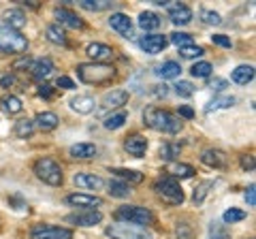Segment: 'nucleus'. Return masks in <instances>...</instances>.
Here are the masks:
<instances>
[{"instance_id": "nucleus-1", "label": "nucleus", "mask_w": 256, "mask_h": 239, "mask_svg": "<svg viewBox=\"0 0 256 239\" xmlns=\"http://www.w3.org/2000/svg\"><path fill=\"white\" fill-rule=\"evenodd\" d=\"M143 122H146V126H150L152 130L166 132V134H178L182 130V120L178 116L166 109L154 107V105L143 111Z\"/></svg>"}, {"instance_id": "nucleus-2", "label": "nucleus", "mask_w": 256, "mask_h": 239, "mask_svg": "<svg viewBox=\"0 0 256 239\" xmlns=\"http://www.w3.org/2000/svg\"><path fill=\"white\" fill-rule=\"evenodd\" d=\"M116 75H118L116 66L107 64V62H84V64L77 66V77L90 86L109 84L111 79H116Z\"/></svg>"}, {"instance_id": "nucleus-3", "label": "nucleus", "mask_w": 256, "mask_h": 239, "mask_svg": "<svg viewBox=\"0 0 256 239\" xmlns=\"http://www.w3.org/2000/svg\"><path fill=\"white\" fill-rule=\"evenodd\" d=\"M116 222H128V224H137V226H150L156 222L154 212L141 205H120L114 212Z\"/></svg>"}, {"instance_id": "nucleus-4", "label": "nucleus", "mask_w": 256, "mask_h": 239, "mask_svg": "<svg viewBox=\"0 0 256 239\" xmlns=\"http://www.w3.org/2000/svg\"><path fill=\"white\" fill-rule=\"evenodd\" d=\"M28 38L18 30L9 28L4 22H0V54H20L26 56Z\"/></svg>"}, {"instance_id": "nucleus-5", "label": "nucleus", "mask_w": 256, "mask_h": 239, "mask_svg": "<svg viewBox=\"0 0 256 239\" xmlns=\"http://www.w3.org/2000/svg\"><path fill=\"white\" fill-rule=\"evenodd\" d=\"M32 171L38 180L47 186H60L64 175H62V166L54 160V158H38V160L32 164Z\"/></svg>"}, {"instance_id": "nucleus-6", "label": "nucleus", "mask_w": 256, "mask_h": 239, "mask_svg": "<svg viewBox=\"0 0 256 239\" xmlns=\"http://www.w3.org/2000/svg\"><path fill=\"white\" fill-rule=\"evenodd\" d=\"M154 190H156V194L162 198V203H166V205H182L184 203V190L180 186V182L173 178H166L164 175V178L156 180Z\"/></svg>"}, {"instance_id": "nucleus-7", "label": "nucleus", "mask_w": 256, "mask_h": 239, "mask_svg": "<svg viewBox=\"0 0 256 239\" xmlns=\"http://www.w3.org/2000/svg\"><path fill=\"white\" fill-rule=\"evenodd\" d=\"M105 235L111 239H154L148 228L137 226V224H128V222H116L105 228Z\"/></svg>"}, {"instance_id": "nucleus-8", "label": "nucleus", "mask_w": 256, "mask_h": 239, "mask_svg": "<svg viewBox=\"0 0 256 239\" xmlns=\"http://www.w3.org/2000/svg\"><path fill=\"white\" fill-rule=\"evenodd\" d=\"M30 239H73V230L54 224H36L30 230Z\"/></svg>"}, {"instance_id": "nucleus-9", "label": "nucleus", "mask_w": 256, "mask_h": 239, "mask_svg": "<svg viewBox=\"0 0 256 239\" xmlns=\"http://www.w3.org/2000/svg\"><path fill=\"white\" fill-rule=\"evenodd\" d=\"M64 220L75 226H96L102 222V214L98 210H79L75 214H68Z\"/></svg>"}, {"instance_id": "nucleus-10", "label": "nucleus", "mask_w": 256, "mask_h": 239, "mask_svg": "<svg viewBox=\"0 0 256 239\" xmlns=\"http://www.w3.org/2000/svg\"><path fill=\"white\" fill-rule=\"evenodd\" d=\"M54 18L58 20V26H66V28H73V30H84L86 28V22L79 18L75 11L66 9V6H58L54 11Z\"/></svg>"}, {"instance_id": "nucleus-11", "label": "nucleus", "mask_w": 256, "mask_h": 239, "mask_svg": "<svg viewBox=\"0 0 256 239\" xmlns=\"http://www.w3.org/2000/svg\"><path fill=\"white\" fill-rule=\"evenodd\" d=\"M66 203L79 207V210H96V207L102 205V198L96 194H88V192H73L66 196Z\"/></svg>"}, {"instance_id": "nucleus-12", "label": "nucleus", "mask_w": 256, "mask_h": 239, "mask_svg": "<svg viewBox=\"0 0 256 239\" xmlns=\"http://www.w3.org/2000/svg\"><path fill=\"white\" fill-rule=\"evenodd\" d=\"M109 26H111V30H116L120 36H124V38L132 36V20L128 18L126 13H111Z\"/></svg>"}, {"instance_id": "nucleus-13", "label": "nucleus", "mask_w": 256, "mask_h": 239, "mask_svg": "<svg viewBox=\"0 0 256 239\" xmlns=\"http://www.w3.org/2000/svg\"><path fill=\"white\" fill-rule=\"evenodd\" d=\"M166 45H169V38H166L164 34H146V36H143L141 41H139L141 50L146 52V54H152V56L160 54Z\"/></svg>"}, {"instance_id": "nucleus-14", "label": "nucleus", "mask_w": 256, "mask_h": 239, "mask_svg": "<svg viewBox=\"0 0 256 239\" xmlns=\"http://www.w3.org/2000/svg\"><path fill=\"white\" fill-rule=\"evenodd\" d=\"M75 186L77 188H82V190H102L105 188V180L100 178V175H94V173H77L75 178Z\"/></svg>"}, {"instance_id": "nucleus-15", "label": "nucleus", "mask_w": 256, "mask_h": 239, "mask_svg": "<svg viewBox=\"0 0 256 239\" xmlns=\"http://www.w3.org/2000/svg\"><path fill=\"white\" fill-rule=\"evenodd\" d=\"M226 160H228L226 154L218 148H205L201 152V162L212 166V169H224V166H226Z\"/></svg>"}, {"instance_id": "nucleus-16", "label": "nucleus", "mask_w": 256, "mask_h": 239, "mask_svg": "<svg viewBox=\"0 0 256 239\" xmlns=\"http://www.w3.org/2000/svg\"><path fill=\"white\" fill-rule=\"evenodd\" d=\"M124 150L130 156L134 158H141V156H146V150H148V139L143 137V134H130V137H126L124 139Z\"/></svg>"}, {"instance_id": "nucleus-17", "label": "nucleus", "mask_w": 256, "mask_h": 239, "mask_svg": "<svg viewBox=\"0 0 256 239\" xmlns=\"http://www.w3.org/2000/svg\"><path fill=\"white\" fill-rule=\"evenodd\" d=\"M128 102V92L126 90H111L107 92L100 100V107L102 111H111V109H120L122 105Z\"/></svg>"}, {"instance_id": "nucleus-18", "label": "nucleus", "mask_w": 256, "mask_h": 239, "mask_svg": "<svg viewBox=\"0 0 256 239\" xmlns=\"http://www.w3.org/2000/svg\"><path fill=\"white\" fill-rule=\"evenodd\" d=\"M52 73H54L52 58H38L32 62V66H30V77L34 79V82H43V79H47Z\"/></svg>"}, {"instance_id": "nucleus-19", "label": "nucleus", "mask_w": 256, "mask_h": 239, "mask_svg": "<svg viewBox=\"0 0 256 239\" xmlns=\"http://www.w3.org/2000/svg\"><path fill=\"white\" fill-rule=\"evenodd\" d=\"M34 122V128L43 130V132H50V130H56L60 124V118L54 114V111H41V114H36V118L32 120Z\"/></svg>"}, {"instance_id": "nucleus-20", "label": "nucleus", "mask_w": 256, "mask_h": 239, "mask_svg": "<svg viewBox=\"0 0 256 239\" xmlns=\"http://www.w3.org/2000/svg\"><path fill=\"white\" fill-rule=\"evenodd\" d=\"M164 173H166V178H173V180H188L196 171H194V166L186 162H169L164 166Z\"/></svg>"}, {"instance_id": "nucleus-21", "label": "nucleus", "mask_w": 256, "mask_h": 239, "mask_svg": "<svg viewBox=\"0 0 256 239\" xmlns=\"http://www.w3.org/2000/svg\"><path fill=\"white\" fill-rule=\"evenodd\" d=\"M86 54L92 58V62H105L114 58V47H109L105 43H90L86 47Z\"/></svg>"}, {"instance_id": "nucleus-22", "label": "nucleus", "mask_w": 256, "mask_h": 239, "mask_svg": "<svg viewBox=\"0 0 256 239\" xmlns=\"http://www.w3.org/2000/svg\"><path fill=\"white\" fill-rule=\"evenodd\" d=\"M169 20L175 26H186L192 22V9L186 4H171L169 6Z\"/></svg>"}, {"instance_id": "nucleus-23", "label": "nucleus", "mask_w": 256, "mask_h": 239, "mask_svg": "<svg viewBox=\"0 0 256 239\" xmlns=\"http://www.w3.org/2000/svg\"><path fill=\"white\" fill-rule=\"evenodd\" d=\"M68 152L73 158H79V160H90V158H96L98 150H96L94 143H75V146H70Z\"/></svg>"}, {"instance_id": "nucleus-24", "label": "nucleus", "mask_w": 256, "mask_h": 239, "mask_svg": "<svg viewBox=\"0 0 256 239\" xmlns=\"http://www.w3.org/2000/svg\"><path fill=\"white\" fill-rule=\"evenodd\" d=\"M70 109L73 111H77V114H92V111L96 109V102H94V98L92 96H88V94H79V96H75V98H70Z\"/></svg>"}, {"instance_id": "nucleus-25", "label": "nucleus", "mask_w": 256, "mask_h": 239, "mask_svg": "<svg viewBox=\"0 0 256 239\" xmlns=\"http://www.w3.org/2000/svg\"><path fill=\"white\" fill-rule=\"evenodd\" d=\"M0 109H2L6 116H18V114H22L24 105L15 94H4V96L0 98Z\"/></svg>"}, {"instance_id": "nucleus-26", "label": "nucleus", "mask_w": 256, "mask_h": 239, "mask_svg": "<svg viewBox=\"0 0 256 239\" xmlns=\"http://www.w3.org/2000/svg\"><path fill=\"white\" fill-rule=\"evenodd\" d=\"M26 22H28V20H26V13H24L22 9H9V11L4 13V24H6L9 28L18 30V32H20L24 26H26Z\"/></svg>"}, {"instance_id": "nucleus-27", "label": "nucleus", "mask_w": 256, "mask_h": 239, "mask_svg": "<svg viewBox=\"0 0 256 239\" xmlns=\"http://www.w3.org/2000/svg\"><path fill=\"white\" fill-rule=\"evenodd\" d=\"M162 20H160V15L154 13V11H143L139 15V28L146 30V32H152V30H158Z\"/></svg>"}, {"instance_id": "nucleus-28", "label": "nucleus", "mask_w": 256, "mask_h": 239, "mask_svg": "<svg viewBox=\"0 0 256 239\" xmlns=\"http://www.w3.org/2000/svg\"><path fill=\"white\" fill-rule=\"evenodd\" d=\"M230 79L239 86H248L254 79V66L252 64H239L233 73H230Z\"/></svg>"}, {"instance_id": "nucleus-29", "label": "nucleus", "mask_w": 256, "mask_h": 239, "mask_svg": "<svg viewBox=\"0 0 256 239\" xmlns=\"http://www.w3.org/2000/svg\"><path fill=\"white\" fill-rule=\"evenodd\" d=\"M235 96H230V94H218V96H214L210 102L205 105V111L207 114H212L216 109H226V107H233L235 105Z\"/></svg>"}, {"instance_id": "nucleus-30", "label": "nucleus", "mask_w": 256, "mask_h": 239, "mask_svg": "<svg viewBox=\"0 0 256 239\" xmlns=\"http://www.w3.org/2000/svg\"><path fill=\"white\" fill-rule=\"evenodd\" d=\"M109 173H114L116 178H120V182H128V186L143 182V173L134 171V169H118V166H114V169H109Z\"/></svg>"}, {"instance_id": "nucleus-31", "label": "nucleus", "mask_w": 256, "mask_h": 239, "mask_svg": "<svg viewBox=\"0 0 256 239\" xmlns=\"http://www.w3.org/2000/svg\"><path fill=\"white\" fill-rule=\"evenodd\" d=\"M45 36H47V41L54 43V45H68V38H66V32L58 26V24H52V26H47L45 28Z\"/></svg>"}, {"instance_id": "nucleus-32", "label": "nucleus", "mask_w": 256, "mask_h": 239, "mask_svg": "<svg viewBox=\"0 0 256 239\" xmlns=\"http://www.w3.org/2000/svg\"><path fill=\"white\" fill-rule=\"evenodd\" d=\"M32 132H34V122L28 118H24V120H18L13 126V134L15 137H20V139H28L32 137Z\"/></svg>"}, {"instance_id": "nucleus-33", "label": "nucleus", "mask_w": 256, "mask_h": 239, "mask_svg": "<svg viewBox=\"0 0 256 239\" xmlns=\"http://www.w3.org/2000/svg\"><path fill=\"white\" fill-rule=\"evenodd\" d=\"M156 73H158V77H162V79H175V77H180L182 66H180V62L169 60V62H164L162 66H158Z\"/></svg>"}, {"instance_id": "nucleus-34", "label": "nucleus", "mask_w": 256, "mask_h": 239, "mask_svg": "<svg viewBox=\"0 0 256 239\" xmlns=\"http://www.w3.org/2000/svg\"><path fill=\"white\" fill-rule=\"evenodd\" d=\"M126 120H128L126 111H118V114H111L109 118H105L102 126H105L107 130H118V128H122V126L126 124Z\"/></svg>"}, {"instance_id": "nucleus-35", "label": "nucleus", "mask_w": 256, "mask_h": 239, "mask_svg": "<svg viewBox=\"0 0 256 239\" xmlns=\"http://www.w3.org/2000/svg\"><path fill=\"white\" fill-rule=\"evenodd\" d=\"M107 192L111 196H116V198H126L128 194L132 192L130 186L126 184V182H120V180H114V182H109V190Z\"/></svg>"}, {"instance_id": "nucleus-36", "label": "nucleus", "mask_w": 256, "mask_h": 239, "mask_svg": "<svg viewBox=\"0 0 256 239\" xmlns=\"http://www.w3.org/2000/svg\"><path fill=\"white\" fill-rule=\"evenodd\" d=\"M79 6L86 11H107L114 6L111 0H79Z\"/></svg>"}, {"instance_id": "nucleus-37", "label": "nucleus", "mask_w": 256, "mask_h": 239, "mask_svg": "<svg viewBox=\"0 0 256 239\" xmlns=\"http://www.w3.org/2000/svg\"><path fill=\"white\" fill-rule=\"evenodd\" d=\"M210 188H214V182H212V180L201 182V184H198V186L194 188V194H192V203H194L196 207H198V205H203L207 192H210Z\"/></svg>"}, {"instance_id": "nucleus-38", "label": "nucleus", "mask_w": 256, "mask_h": 239, "mask_svg": "<svg viewBox=\"0 0 256 239\" xmlns=\"http://www.w3.org/2000/svg\"><path fill=\"white\" fill-rule=\"evenodd\" d=\"M175 239H194V226L188 220H182L175 224Z\"/></svg>"}, {"instance_id": "nucleus-39", "label": "nucleus", "mask_w": 256, "mask_h": 239, "mask_svg": "<svg viewBox=\"0 0 256 239\" xmlns=\"http://www.w3.org/2000/svg\"><path fill=\"white\" fill-rule=\"evenodd\" d=\"M180 150H182V146H180V143L166 141L164 146L160 148V158H164V160L173 162V158H175V156H180Z\"/></svg>"}, {"instance_id": "nucleus-40", "label": "nucleus", "mask_w": 256, "mask_h": 239, "mask_svg": "<svg viewBox=\"0 0 256 239\" xmlns=\"http://www.w3.org/2000/svg\"><path fill=\"white\" fill-rule=\"evenodd\" d=\"M248 214L244 210H235V207H230V210H226L222 214V224H235V222H242L246 220Z\"/></svg>"}, {"instance_id": "nucleus-41", "label": "nucleus", "mask_w": 256, "mask_h": 239, "mask_svg": "<svg viewBox=\"0 0 256 239\" xmlns=\"http://www.w3.org/2000/svg\"><path fill=\"white\" fill-rule=\"evenodd\" d=\"M212 70H214V66L210 64V62H196V64H192V68H190V73H192V77H198V79H205V77H210L212 75Z\"/></svg>"}, {"instance_id": "nucleus-42", "label": "nucleus", "mask_w": 256, "mask_h": 239, "mask_svg": "<svg viewBox=\"0 0 256 239\" xmlns=\"http://www.w3.org/2000/svg\"><path fill=\"white\" fill-rule=\"evenodd\" d=\"M205 54V50L201 45H186V47H180V56L182 58H186V60H192V58H201V56Z\"/></svg>"}, {"instance_id": "nucleus-43", "label": "nucleus", "mask_w": 256, "mask_h": 239, "mask_svg": "<svg viewBox=\"0 0 256 239\" xmlns=\"http://www.w3.org/2000/svg\"><path fill=\"white\" fill-rule=\"evenodd\" d=\"M210 239H228L226 224H222V222H212L210 224Z\"/></svg>"}, {"instance_id": "nucleus-44", "label": "nucleus", "mask_w": 256, "mask_h": 239, "mask_svg": "<svg viewBox=\"0 0 256 239\" xmlns=\"http://www.w3.org/2000/svg\"><path fill=\"white\" fill-rule=\"evenodd\" d=\"M171 43H175L178 47H186V45H192V34H188V32H180V30H175L173 34H169L166 36Z\"/></svg>"}, {"instance_id": "nucleus-45", "label": "nucleus", "mask_w": 256, "mask_h": 239, "mask_svg": "<svg viewBox=\"0 0 256 239\" xmlns=\"http://www.w3.org/2000/svg\"><path fill=\"white\" fill-rule=\"evenodd\" d=\"M173 88H175V94L182 96V98H190L192 94H194V86H192L190 82H178Z\"/></svg>"}, {"instance_id": "nucleus-46", "label": "nucleus", "mask_w": 256, "mask_h": 239, "mask_svg": "<svg viewBox=\"0 0 256 239\" xmlns=\"http://www.w3.org/2000/svg\"><path fill=\"white\" fill-rule=\"evenodd\" d=\"M201 20H203V24H207V26H220V24H222L220 13L210 11V9H203L201 11Z\"/></svg>"}, {"instance_id": "nucleus-47", "label": "nucleus", "mask_w": 256, "mask_h": 239, "mask_svg": "<svg viewBox=\"0 0 256 239\" xmlns=\"http://www.w3.org/2000/svg\"><path fill=\"white\" fill-rule=\"evenodd\" d=\"M32 62H34V60H32L30 56H20V58L13 62V70H20V68H24V70H30Z\"/></svg>"}, {"instance_id": "nucleus-48", "label": "nucleus", "mask_w": 256, "mask_h": 239, "mask_svg": "<svg viewBox=\"0 0 256 239\" xmlns=\"http://www.w3.org/2000/svg\"><path fill=\"white\" fill-rule=\"evenodd\" d=\"M239 164H242V169L244 171H254V166H256V162H254V156L252 154H244L242 158H239Z\"/></svg>"}, {"instance_id": "nucleus-49", "label": "nucleus", "mask_w": 256, "mask_h": 239, "mask_svg": "<svg viewBox=\"0 0 256 239\" xmlns=\"http://www.w3.org/2000/svg\"><path fill=\"white\" fill-rule=\"evenodd\" d=\"M38 96L41 98H52L54 96V92H56V88L54 86H50V84H38Z\"/></svg>"}, {"instance_id": "nucleus-50", "label": "nucleus", "mask_w": 256, "mask_h": 239, "mask_svg": "<svg viewBox=\"0 0 256 239\" xmlns=\"http://www.w3.org/2000/svg\"><path fill=\"white\" fill-rule=\"evenodd\" d=\"M56 86H58V88H64V90H73V88H75V82H73L70 77L62 75V77H58V82H56Z\"/></svg>"}, {"instance_id": "nucleus-51", "label": "nucleus", "mask_w": 256, "mask_h": 239, "mask_svg": "<svg viewBox=\"0 0 256 239\" xmlns=\"http://www.w3.org/2000/svg\"><path fill=\"white\" fill-rule=\"evenodd\" d=\"M246 201H248V205H250V207L256 205V186L254 184H250L246 188Z\"/></svg>"}, {"instance_id": "nucleus-52", "label": "nucleus", "mask_w": 256, "mask_h": 239, "mask_svg": "<svg viewBox=\"0 0 256 239\" xmlns=\"http://www.w3.org/2000/svg\"><path fill=\"white\" fill-rule=\"evenodd\" d=\"M15 82H18V79H15V75H13V73H6V75L0 77V86H2V88H13V86H15Z\"/></svg>"}, {"instance_id": "nucleus-53", "label": "nucleus", "mask_w": 256, "mask_h": 239, "mask_svg": "<svg viewBox=\"0 0 256 239\" xmlns=\"http://www.w3.org/2000/svg\"><path fill=\"white\" fill-rule=\"evenodd\" d=\"M212 41H214V45L230 47V38H228V36H224V34H214V36H212Z\"/></svg>"}, {"instance_id": "nucleus-54", "label": "nucleus", "mask_w": 256, "mask_h": 239, "mask_svg": "<svg viewBox=\"0 0 256 239\" xmlns=\"http://www.w3.org/2000/svg\"><path fill=\"white\" fill-rule=\"evenodd\" d=\"M226 86H228L226 79H214V82L210 84V88H212V90H216V92H222Z\"/></svg>"}, {"instance_id": "nucleus-55", "label": "nucleus", "mask_w": 256, "mask_h": 239, "mask_svg": "<svg viewBox=\"0 0 256 239\" xmlns=\"http://www.w3.org/2000/svg\"><path fill=\"white\" fill-rule=\"evenodd\" d=\"M178 114L182 116V118H186V120H192V118H194V111H192L188 105H182L180 107V111H178Z\"/></svg>"}, {"instance_id": "nucleus-56", "label": "nucleus", "mask_w": 256, "mask_h": 239, "mask_svg": "<svg viewBox=\"0 0 256 239\" xmlns=\"http://www.w3.org/2000/svg\"><path fill=\"white\" fill-rule=\"evenodd\" d=\"M154 88H156V90H154L156 96H166V92H169V90H166V86H154Z\"/></svg>"}, {"instance_id": "nucleus-57", "label": "nucleus", "mask_w": 256, "mask_h": 239, "mask_svg": "<svg viewBox=\"0 0 256 239\" xmlns=\"http://www.w3.org/2000/svg\"><path fill=\"white\" fill-rule=\"evenodd\" d=\"M152 2H154L156 6H171L173 0H152Z\"/></svg>"}, {"instance_id": "nucleus-58", "label": "nucleus", "mask_w": 256, "mask_h": 239, "mask_svg": "<svg viewBox=\"0 0 256 239\" xmlns=\"http://www.w3.org/2000/svg\"><path fill=\"white\" fill-rule=\"evenodd\" d=\"M22 4L30 6V9H38V2H34V0H28V2H22Z\"/></svg>"}, {"instance_id": "nucleus-59", "label": "nucleus", "mask_w": 256, "mask_h": 239, "mask_svg": "<svg viewBox=\"0 0 256 239\" xmlns=\"http://www.w3.org/2000/svg\"><path fill=\"white\" fill-rule=\"evenodd\" d=\"M250 239H252V237H250Z\"/></svg>"}]
</instances>
